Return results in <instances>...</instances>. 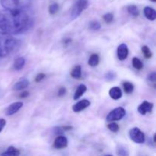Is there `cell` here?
I'll return each mask as SVG.
<instances>
[{
	"label": "cell",
	"instance_id": "6da1fadb",
	"mask_svg": "<svg viewBox=\"0 0 156 156\" xmlns=\"http://www.w3.org/2000/svg\"><path fill=\"white\" fill-rule=\"evenodd\" d=\"M33 25L31 18L24 11L0 10V30L9 34H21Z\"/></svg>",
	"mask_w": 156,
	"mask_h": 156
},
{
	"label": "cell",
	"instance_id": "7a4b0ae2",
	"mask_svg": "<svg viewBox=\"0 0 156 156\" xmlns=\"http://www.w3.org/2000/svg\"><path fill=\"white\" fill-rule=\"evenodd\" d=\"M17 44V40L12 34L0 32V56L4 57L11 54L15 50Z\"/></svg>",
	"mask_w": 156,
	"mask_h": 156
},
{
	"label": "cell",
	"instance_id": "3957f363",
	"mask_svg": "<svg viewBox=\"0 0 156 156\" xmlns=\"http://www.w3.org/2000/svg\"><path fill=\"white\" fill-rule=\"evenodd\" d=\"M4 9L11 11H24L29 7L31 0H0Z\"/></svg>",
	"mask_w": 156,
	"mask_h": 156
},
{
	"label": "cell",
	"instance_id": "277c9868",
	"mask_svg": "<svg viewBox=\"0 0 156 156\" xmlns=\"http://www.w3.org/2000/svg\"><path fill=\"white\" fill-rule=\"evenodd\" d=\"M88 0H78V1L73 5V8H72L71 9V12H70L71 19L74 20L76 19V18H78V17L82 14V12L88 8Z\"/></svg>",
	"mask_w": 156,
	"mask_h": 156
},
{
	"label": "cell",
	"instance_id": "5b68a950",
	"mask_svg": "<svg viewBox=\"0 0 156 156\" xmlns=\"http://www.w3.org/2000/svg\"><path fill=\"white\" fill-rule=\"evenodd\" d=\"M126 114V111L124 108H117L111 111L109 114H108L106 117V120L108 122L116 121V120H120L123 118Z\"/></svg>",
	"mask_w": 156,
	"mask_h": 156
},
{
	"label": "cell",
	"instance_id": "8992f818",
	"mask_svg": "<svg viewBox=\"0 0 156 156\" xmlns=\"http://www.w3.org/2000/svg\"><path fill=\"white\" fill-rule=\"evenodd\" d=\"M129 138L136 143H143L145 142V135L138 127L131 129L129 132Z\"/></svg>",
	"mask_w": 156,
	"mask_h": 156
},
{
	"label": "cell",
	"instance_id": "52a82bcc",
	"mask_svg": "<svg viewBox=\"0 0 156 156\" xmlns=\"http://www.w3.org/2000/svg\"><path fill=\"white\" fill-rule=\"evenodd\" d=\"M129 54V50H128L127 45L125 44H120L117 47V57L120 61H123L127 58Z\"/></svg>",
	"mask_w": 156,
	"mask_h": 156
},
{
	"label": "cell",
	"instance_id": "ba28073f",
	"mask_svg": "<svg viewBox=\"0 0 156 156\" xmlns=\"http://www.w3.org/2000/svg\"><path fill=\"white\" fill-rule=\"evenodd\" d=\"M68 146V140L66 137L63 136H59L55 140L54 143H53V147L56 149H65Z\"/></svg>",
	"mask_w": 156,
	"mask_h": 156
},
{
	"label": "cell",
	"instance_id": "9c48e42d",
	"mask_svg": "<svg viewBox=\"0 0 156 156\" xmlns=\"http://www.w3.org/2000/svg\"><path fill=\"white\" fill-rule=\"evenodd\" d=\"M152 108H153V104L150 103V102L147 101H144L138 107V111L142 115H145L147 113L152 112Z\"/></svg>",
	"mask_w": 156,
	"mask_h": 156
},
{
	"label": "cell",
	"instance_id": "30bf717a",
	"mask_svg": "<svg viewBox=\"0 0 156 156\" xmlns=\"http://www.w3.org/2000/svg\"><path fill=\"white\" fill-rule=\"evenodd\" d=\"M23 107V103L22 102H15V103L12 104L10 106L8 107V108L6 109L5 114L7 116H12L13 114H15V113L18 112L20 109Z\"/></svg>",
	"mask_w": 156,
	"mask_h": 156
},
{
	"label": "cell",
	"instance_id": "8fae6325",
	"mask_svg": "<svg viewBox=\"0 0 156 156\" xmlns=\"http://www.w3.org/2000/svg\"><path fill=\"white\" fill-rule=\"evenodd\" d=\"M91 103H90L89 101L88 100H82L80 101H79L78 103H76V105H74L73 106V111L74 112H80V111H83L85 108H87L88 107L90 106Z\"/></svg>",
	"mask_w": 156,
	"mask_h": 156
},
{
	"label": "cell",
	"instance_id": "7c38bea8",
	"mask_svg": "<svg viewBox=\"0 0 156 156\" xmlns=\"http://www.w3.org/2000/svg\"><path fill=\"white\" fill-rule=\"evenodd\" d=\"M29 85V82L27 79H21L18 82L14 85V91H21L27 88Z\"/></svg>",
	"mask_w": 156,
	"mask_h": 156
},
{
	"label": "cell",
	"instance_id": "4fadbf2b",
	"mask_svg": "<svg viewBox=\"0 0 156 156\" xmlns=\"http://www.w3.org/2000/svg\"><path fill=\"white\" fill-rule=\"evenodd\" d=\"M109 95L114 100H118L123 95V93H122L121 89H120L119 87H113L110 89L109 91Z\"/></svg>",
	"mask_w": 156,
	"mask_h": 156
},
{
	"label": "cell",
	"instance_id": "5bb4252c",
	"mask_svg": "<svg viewBox=\"0 0 156 156\" xmlns=\"http://www.w3.org/2000/svg\"><path fill=\"white\" fill-rule=\"evenodd\" d=\"M144 15L146 16V18H147L148 20H150V21H155L156 18V12L154 9L152 8L149 7H145L144 8Z\"/></svg>",
	"mask_w": 156,
	"mask_h": 156
},
{
	"label": "cell",
	"instance_id": "9a60e30c",
	"mask_svg": "<svg viewBox=\"0 0 156 156\" xmlns=\"http://www.w3.org/2000/svg\"><path fill=\"white\" fill-rule=\"evenodd\" d=\"M20 151L14 146H9L7 150L1 154V156H19Z\"/></svg>",
	"mask_w": 156,
	"mask_h": 156
},
{
	"label": "cell",
	"instance_id": "2e32d148",
	"mask_svg": "<svg viewBox=\"0 0 156 156\" xmlns=\"http://www.w3.org/2000/svg\"><path fill=\"white\" fill-rule=\"evenodd\" d=\"M24 65H25V59L22 57V56H21V57H18L15 59V62H14L13 66L15 70L19 71L24 66Z\"/></svg>",
	"mask_w": 156,
	"mask_h": 156
},
{
	"label": "cell",
	"instance_id": "e0dca14e",
	"mask_svg": "<svg viewBox=\"0 0 156 156\" xmlns=\"http://www.w3.org/2000/svg\"><path fill=\"white\" fill-rule=\"evenodd\" d=\"M86 91H87V87L85 86V85H83V84L80 85L77 88L76 92H75L73 99H74V100H77V99H79L81 96H82L84 94H85Z\"/></svg>",
	"mask_w": 156,
	"mask_h": 156
},
{
	"label": "cell",
	"instance_id": "ac0fdd59",
	"mask_svg": "<svg viewBox=\"0 0 156 156\" xmlns=\"http://www.w3.org/2000/svg\"><path fill=\"white\" fill-rule=\"evenodd\" d=\"M99 61H100V58H99V56L97 54V53H94V54L91 55L89 57V59H88V65L91 67L97 66L99 64Z\"/></svg>",
	"mask_w": 156,
	"mask_h": 156
},
{
	"label": "cell",
	"instance_id": "d6986e66",
	"mask_svg": "<svg viewBox=\"0 0 156 156\" xmlns=\"http://www.w3.org/2000/svg\"><path fill=\"white\" fill-rule=\"evenodd\" d=\"M71 76L74 79H80L82 77V68L81 66H76L71 71Z\"/></svg>",
	"mask_w": 156,
	"mask_h": 156
},
{
	"label": "cell",
	"instance_id": "ffe728a7",
	"mask_svg": "<svg viewBox=\"0 0 156 156\" xmlns=\"http://www.w3.org/2000/svg\"><path fill=\"white\" fill-rule=\"evenodd\" d=\"M116 152H117V156H129L128 149L123 146H117Z\"/></svg>",
	"mask_w": 156,
	"mask_h": 156
},
{
	"label": "cell",
	"instance_id": "44dd1931",
	"mask_svg": "<svg viewBox=\"0 0 156 156\" xmlns=\"http://www.w3.org/2000/svg\"><path fill=\"white\" fill-rule=\"evenodd\" d=\"M127 11L131 15L134 17H137L140 14V12H139V9L137 8L136 5H129L127 7Z\"/></svg>",
	"mask_w": 156,
	"mask_h": 156
},
{
	"label": "cell",
	"instance_id": "7402d4cb",
	"mask_svg": "<svg viewBox=\"0 0 156 156\" xmlns=\"http://www.w3.org/2000/svg\"><path fill=\"white\" fill-rule=\"evenodd\" d=\"M133 66L134 68L137 70H140L143 68V63L142 62V61L140 60L139 58L137 57H133Z\"/></svg>",
	"mask_w": 156,
	"mask_h": 156
},
{
	"label": "cell",
	"instance_id": "603a6c76",
	"mask_svg": "<svg viewBox=\"0 0 156 156\" xmlns=\"http://www.w3.org/2000/svg\"><path fill=\"white\" fill-rule=\"evenodd\" d=\"M123 89H124L125 92L127 93V94L132 93L133 91V89H134L133 85L129 82H124L123 85Z\"/></svg>",
	"mask_w": 156,
	"mask_h": 156
},
{
	"label": "cell",
	"instance_id": "cb8c5ba5",
	"mask_svg": "<svg viewBox=\"0 0 156 156\" xmlns=\"http://www.w3.org/2000/svg\"><path fill=\"white\" fill-rule=\"evenodd\" d=\"M142 52H143V53L144 54L145 57L147 58V59H149V58L152 57V53L148 46H143V47H142Z\"/></svg>",
	"mask_w": 156,
	"mask_h": 156
},
{
	"label": "cell",
	"instance_id": "d4e9b609",
	"mask_svg": "<svg viewBox=\"0 0 156 156\" xmlns=\"http://www.w3.org/2000/svg\"><path fill=\"white\" fill-rule=\"evenodd\" d=\"M59 6L57 3H53L49 7V12H50V15H54V14H56L59 11Z\"/></svg>",
	"mask_w": 156,
	"mask_h": 156
},
{
	"label": "cell",
	"instance_id": "484cf974",
	"mask_svg": "<svg viewBox=\"0 0 156 156\" xmlns=\"http://www.w3.org/2000/svg\"><path fill=\"white\" fill-rule=\"evenodd\" d=\"M108 128L113 133H117L118 132L119 129H120V126L117 123H114V122H111V123L108 125Z\"/></svg>",
	"mask_w": 156,
	"mask_h": 156
},
{
	"label": "cell",
	"instance_id": "4316f807",
	"mask_svg": "<svg viewBox=\"0 0 156 156\" xmlns=\"http://www.w3.org/2000/svg\"><path fill=\"white\" fill-rule=\"evenodd\" d=\"M89 28L92 30H98L101 28V24L97 21H92L89 23Z\"/></svg>",
	"mask_w": 156,
	"mask_h": 156
},
{
	"label": "cell",
	"instance_id": "83f0119b",
	"mask_svg": "<svg viewBox=\"0 0 156 156\" xmlns=\"http://www.w3.org/2000/svg\"><path fill=\"white\" fill-rule=\"evenodd\" d=\"M103 19L105 22L109 24V23L112 22L113 20H114V15L112 13H107L103 16Z\"/></svg>",
	"mask_w": 156,
	"mask_h": 156
},
{
	"label": "cell",
	"instance_id": "f1b7e54d",
	"mask_svg": "<svg viewBox=\"0 0 156 156\" xmlns=\"http://www.w3.org/2000/svg\"><path fill=\"white\" fill-rule=\"evenodd\" d=\"M147 81L149 83H155L156 82V73L155 72H152L150 73L147 76Z\"/></svg>",
	"mask_w": 156,
	"mask_h": 156
},
{
	"label": "cell",
	"instance_id": "f546056e",
	"mask_svg": "<svg viewBox=\"0 0 156 156\" xmlns=\"http://www.w3.org/2000/svg\"><path fill=\"white\" fill-rule=\"evenodd\" d=\"M116 76H117V75H116V73L114 72H108V73H107L105 74V77L107 81H113L115 79Z\"/></svg>",
	"mask_w": 156,
	"mask_h": 156
},
{
	"label": "cell",
	"instance_id": "4dcf8cb0",
	"mask_svg": "<svg viewBox=\"0 0 156 156\" xmlns=\"http://www.w3.org/2000/svg\"><path fill=\"white\" fill-rule=\"evenodd\" d=\"M45 76H46V75L44 74V73H39V74L37 75V76L35 77V82H40L41 81H42L44 78H45Z\"/></svg>",
	"mask_w": 156,
	"mask_h": 156
},
{
	"label": "cell",
	"instance_id": "1f68e13d",
	"mask_svg": "<svg viewBox=\"0 0 156 156\" xmlns=\"http://www.w3.org/2000/svg\"><path fill=\"white\" fill-rule=\"evenodd\" d=\"M66 92V89L65 87H61L59 89V91H58V96L62 97V96L65 95Z\"/></svg>",
	"mask_w": 156,
	"mask_h": 156
},
{
	"label": "cell",
	"instance_id": "d6a6232c",
	"mask_svg": "<svg viewBox=\"0 0 156 156\" xmlns=\"http://www.w3.org/2000/svg\"><path fill=\"white\" fill-rule=\"evenodd\" d=\"M6 125V121L5 119L0 118V133L2 131V129H4V127Z\"/></svg>",
	"mask_w": 156,
	"mask_h": 156
},
{
	"label": "cell",
	"instance_id": "836d02e7",
	"mask_svg": "<svg viewBox=\"0 0 156 156\" xmlns=\"http://www.w3.org/2000/svg\"><path fill=\"white\" fill-rule=\"evenodd\" d=\"M53 132H54L55 134H62L64 130L61 127H55L54 129H53Z\"/></svg>",
	"mask_w": 156,
	"mask_h": 156
},
{
	"label": "cell",
	"instance_id": "e575fe53",
	"mask_svg": "<svg viewBox=\"0 0 156 156\" xmlns=\"http://www.w3.org/2000/svg\"><path fill=\"white\" fill-rule=\"evenodd\" d=\"M28 95H29L28 91H22V93H21V94H20V97H21V98H25L28 97Z\"/></svg>",
	"mask_w": 156,
	"mask_h": 156
},
{
	"label": "cell",
	"instance_id": "d590c367",
	"mask_svg": "<svg viewBox=\"0 0 156 156\" xmlns=\"http://www.w3.org/2000/svg\"><path fill=\"white\" fill-rule=\"evenodd\" d=\"M62 129H63V130H64V131L69 130V129H72V126H64V127L62 128Z\"/></svg>",
	"mask_w": 156,
	"mask_h": 156
},
{
	"label": "cell",
	"instance_id": "8d00e7d4",
	"mask_svg": "<svg viewBox=\"0 0 156 156\" xmlns=\"http://www.w3.org/2000/svg\"><path fill=\"white\" fill-rule=\"evenodd\" d=\"M150 1H152V2H155L156 0H150Z\"/></svg>",
	"mask_w": 156,
	"mask_h": 156
},
{
	"label": "cell",
	"instance_id": "74e56055",
	"mask_svg": "<svg viewBox=\"0 0 156 156\" xmlns=\"http://www.w3.org/2000/svg\"><path fill=\"white\" fill-rule=\"evenodd\" d=\"M106 156H112V155H106Z\"/></svg>",
	"mask_w": 156,
	"mask_h": 156
}]
</instances>
